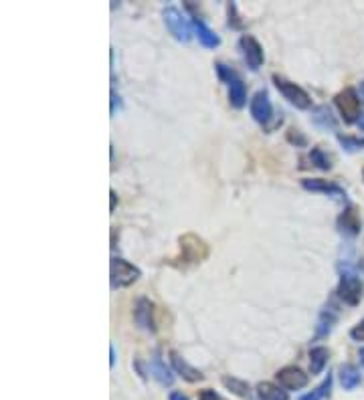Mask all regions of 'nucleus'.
Returning a JSON list of instances; mask_svg holds the SVG:
<instances>
[{
	"instance_id": "obj_1",
	"label": "nucleus",
	"mask_w": 364,
	"mask_h": 400,
	"mask_svg": "<svg viewBox=\"0 0 364 400\" xmlns=\"http://www.w3.org/2000/svg\"><path fill=\"white\" fill-rule=\"evenodd\" d=\"M178 247H180L178 257H174V259L168 261L170 265H174V267L198 265V263L209 259V253H211L207 241L200 238L198 235H194V233H184V235H180V238H178Z\"/></svg>"
},
{
	"instance_id": "obj_2",
	"label": "nucleus",
	"mask_w": 364,
	"mask_h": 400,
	"mask_svg": "<svg viewBox=\"0 0 364 400\" xmlns=\"http://www.w3.org/2000/svg\"><path fill=\"white\" fill-rule=\"evenodd\" d=\"M142 277L140 269L132 263H128L121 257H114L110 265V281L112 289H121V287H130Z\"/></svg>"
},
{
	"instance_id": "obj_3",
	"label": "nucleus",
	"mask_w": 364,
	"mask_h": 400,
	"mask_svg": "<svg viewBox=\"0 0 364 400\" xmlns=\"http://www.w3.org/2000/svg\"><path fill=\"white\" fill-rule=\"evenodd\" d=\"M162 19L164 24L168 28V33L180 43H189L193 39V31H191V24L187 23V19L182 17V12L174 6H166L162 10Z\"/></svg>"
},
{
	"instance_id": "obj_4",
	"label": "nucleus",
	"mask_w": 364,
	"mask_h": 400,
	"mask_svg": "<svg viewBox=\"0 0 364 400\" xmlns=\"http://www.w3.org/2000/svg\"><path fill=\"white\" fill-rule=\"evenodd\" d=\"M334 103H336L340 116H342V119L346 123H354L356 119H361V97H358V94L352 87L342 89L334 97Z\"/></svg>"
},
{
	"instance_id": "obj_5",
	"label": "nucleus",
	"mask_w": 364,
	"mask_h": 400,
	"mask_svg": "<svg viewBox=\"0 0 364 400\" xmlns=\"http://www.w3.org/2000/svg\"><path fill=\"white\" fill-rule=\"evenodd\" d=\"M273 83H275V87L279 89V94L284 95L293 107H297V110H308V107L312 105V97L306 94L300 85L291 83V81L279 77V75H273Z\"/></svg>"
},
{
	"instance_id": "obj_6",
	"label": "nucleus",
	"mask_w": 364,
	"mask_h": 400,
	"mask_svg": "<svg viewBox=\"0 0 364 400\" xmlns=\"http://www.w3.org/2000/svg\"><path fill=\"white\" fill-rule=\"evenodd\" d=\"M338 297L348 306H358L364 297V283L354 273H344L338 285Z\"/></svg>"
},
{
	"instance_id": "obj_7",
	"label": "nucleus",
	"mask_w": 364,
	"mask_h": 400,
	"mask_svg": "<svg viewBox=\"0 0 364 400\" xmlns=\"http://www.w3.org/2000/svg\"><path fill=\"white\" fill-rule=\"evenodd\" d=\"M275 380L279 382V386L284 388V390H302V388H306L308 386V374L302 370V368H297V366H286V368H281V370H277V374H275Z\"/></svg>"
},
{
	"instance_id": "obj_8",
	"label": "nucleus",
	"mask_w": 364,
	"mask_h": 400,
	"mask_svg": "<svg viewBox=\"0 0 364 400\" xmlns=\"http://www.w3.org/2000/svg\"><path fill=\"white\" fill-rule=\"evenodd\" d=\"M239 47L243 51V57L247 61V67L251 71H259V67L263 65V47L259 45V41L251 35H243L239 39Z\"/></svg>"
},
{
	"instance_id": "obj_9",
	"label": "nucleus",
	"mask_w": 364,
	"mask_h": 400,
	"mask_svg": "<svg viewBox=\"0 0 364 400\" xmlns=\"http://www.w3.org/2000/svg\"><path fill=\"white\" fill-rule=\"evenodd\" d=\"M249 110H251V116H253V119H255L257 123L267 125V123L271 121V118H273V107H271V101H269V95H267L266 89H263V92H257V94L253 95Z\"/></svg>"
},
{
	"instance_id": "obj_10",
	"label": "nucleus",
	"mask_w": 364,
	"mask_h": 400,
	"mask_svg": "<svg viewBox=\"0 0 364 400\" xmlns=\"http://www.w3.org/2000/svg\"><path fill=\"white\" fill-rule=\"evenodd\" d=\"M170 364H172V370L187 382H202L205 380V374L200 370H196L194 366H191L178 352H170Z\"/></svg>"
},
{
	"instance_id": "obj_11",
	"label": "nucleus",
	"mask_w": 364,
	"mask_h": 400,
	"mask_svg": "<svg viewBox=\"0 0 364 400\" xmlns=\"http://www.w3.org/2000/svg\"><path fill=\"white\" fill-rule=\"evenodd\" d=\"M134 322L148 331H156V322H154V304L148 297H140L136 309H134Z\"/></svg>"
},
{
	"instance_id": "obj_12",
	"label": "nucleus",
	"mask_w": 364,
	"mask_h": 400,
	"mask_svg": "<svg viewBox=\"0 0 364 400\" xmlns=\"http://www.w3.org/2000/svg\"><path fill=\"white\" fill-rule=\"evenodd\" d=\"M302 186L306 190H312V192L330 194V196H334L340 202H346V192L340 189L338 184H334V182H328V180H322V178H304Z\"/></svg>"
},
{
	"instance_id": "obj_13",
	"label": "nucleus",
	"mask_w": 364,
	"mask_h": 400,
	"mask_svg": "<svg viewBox=\"0 0 364 400\" xmlns=\"http://www.w3.org/2000/svg\"><path fill=\"white\" fill-rule=\"evenodd\" d=\"M194 24V31H196V37H198V41H200V45L207 49H217L220 45V39H218V35L215 31H211L207 24L202 23L198 17H194L193 19Z\"/></svg>"
},
{
	"instance_id": "obj_14",
	"label": "nucleus",
	"mask_w": 364,
	"mask_h": 400,
	"mask_svg": "<svg viewBox=\"0 0 364 400\" xmlns=\"http://www.w3.org/2000/svg\"><path fill=\"white\" fill-rule=\"evenodd\" d=\"M227 85H229V103L235 110L245 107V103H247V89H245V83L239 79V75H235Z\"/></svg>"
},
{
	"instance_id": "obj_15",
	"label": "nucleus",
	"mask_w": 364,
	"mask_h": 400,
	"mask_svg": "<svg viewBox=\"0 0 364 400\" xmlns=\"http://www.w3.org/2000/svg\"><path fill=\"white\" fill-rule=\"evenodd\" d=\"M150 372H152V376L158 380V384H162V386H172L174 376H172V372L168 370V366L162 362L160 354H156V356L152 358V362H150Z\"/></svg>"
},
{
	"instance_id": "obj_16",
	"label": "nucleus",
	"mask_w": 364,
	"mask_h": 400,
	"mask_svg": "<svg viewBox=\"0 0 364 400\" xmlns=\"http://www.w3.org/2000/svg\"><path fill=\"white\" fill-rule=\"evenodd\" d=\"M338 227L342 231L350 233V235H358L361 233V218H358V212L354 207H348L346 211L340 214Z\"/></svg>"
},
{
	"instance_id": "obj_17",
	"label": "nucleus",
	"mask_w": 364,
	"mask_h": 400,
	"mask_svg": "<svg viewBox=\"0 0 364 400\" xmlns=\"http://www.w3.org/2000/svg\"><path fill=\"white\" fill-rule=\"evenodd\" d=\"M255 390H257L259 400H290L288 390H284L281 386H275L271 382H259Z\"/></svg>"
},
{
	"instance_id": "obj_18",
	"label": "nucleus",
	"mask_w": 364,
	"mask_h": 400,
	"mask_svg": "<svg viewBox=\"0 0 364 400\" xmlns=\"http://www.w3.org/2000/svg\"><path fill=\"white\" fill-rule=\"evenodd\" d=\"M328 358H330V352L324 346H315V348L310 350V372H312V376L320 374L326 368Z\"/></svg>"
},
{
	"instance_id": "obj_19",
	"label": "nucleus",
	"mask_w": 364,
	"mask_h": 400,
	"mask_svg": "<svg viewBox=\"0 0 364 400\" xmlns=\"http://www.w3.org/2000/svg\"><path fill=\"white\" fill-rule=\"evenodd\" d=\"M312 121L322 130H336V119L326 105H318L312 114Z\"/></svg>"
},
{
	"instance_id": "obj_20",
	"label": "nucleus",
	"mask_w": 364,
	"mask_h": 400,
	"mask_svg": "<svg viewBox=\"0 0 364 400\" xmlns=\"http://www.w3.org/2000/svg\"><path fill=\"white\" fill-rule=\"evenodd\" d=\"M334 324H336V311H334V307H326V309L322 311L320 320H318L315 336H318V338L328 336V333L332 331V328H334Z\"/></svg>"
},
{
	"instance_id": "obj_21",
	"label": "nucleus",
	"mask_w": 364,
	"mask_h": 400,
	"mask_svg": "<svg viewBox=\"0 0 364 400\" xmlns=\"http://www.w3.org/2000/svg\"><path fill=\"white\" fill-rule=\"evenodd\" d=\"M340 382H342L344 390H354L361 384V372L354 366L346 364V366L340 368Z\"/></svg>"
},
{
	"instance_id": "obj_22",
	"label": "nucleus",
	"mask_w": 364,
	"mask_h": 400,
	"mask_svg": "<svg viewBox=\"0 0 364 400\" xmlns=\"http://www.w3.org/2000/svg\"><path fill=\"white\" fill-rule=\"evenodd\" d=\"M223 384H225V388H229V390H231L235 397L249 399V394H251V388H249V384H247L245 380H239V378L223 376Z\"/></svg>"
},
{
	"instance_id": "obj_23",
	"label": "nucleus",
	"mask_w": 364,
	"mask_h": 400,
	"mask_svg": "<svg viewBox=\"0 0 364 400\" xmlns=\"http://www.w3.org/2000/svg\"><path fill=\"white\" fill-rule=\"evenodd\" d=\"M332 382H334V378L332 374H328L326 380L320 384V386H315L312 392H308V394H304V397H300V400H324L330 397V392H332Z\"/></svg>"
},
{
	"instance_id": "obj_24",
	"label": "nucleus",
	"mask_w": 364,
	"mask_h": 400,
	"mask_svg": "<svg viewBox=\"0 0 364 400\" xmlns=\"http://www.w3.org/2000/svg\"><path fill=\"white\" fill-rule=\"evenodd\" d=\"M310 160H312V164L315 168H320V170H330L332 164H330V158L322 152V148H312V152H310Z\"/></svg>"
},
{
	"instance_id": "obj_25",
	"label": "nucleus",
	"mask_w": 364,
	"mask_h": 400,
	"mask_svg": "<svg viewBox=\"0 0 364 400\" xmlns=\"http://www.w3.org/2000/svg\"><path fill=\"white\" fill-rule=\"evenodd\" d=\"M338 141L346 152L364 150V140H361V138H352V136H342V134H338Z\"/></svg>"
},
{
	"instance_id": "obj_26",
	"label": "nucleus",
	"mask_w": 364,
	"mask_h": 400,
	"mask_svg": "<svg viewBox=\"0 0 364 400\" xmlns=\"http://www.w3.org/2000/svg\"><path fill=\"white\" fill-rule=\"evenodd\" d=\"M288 141L290 144H293L295 148H306L308 146V138L300 132V130H288Z\"/></svg>"
},
{
	"instance_id": "obj_27",
	"label": "nucleus",
	"mask_w": 364,
	"mask_h": 400,
	"mask_svg": "<svg viewBox=\"0 0 364 400\" xmlns=\"http://www.w3.org/2000/svg\"><path fill=\"white\" fill-rule=\"evenodd\" d=\"M350 338L356 340V342H364V320L350 330Z\"/></svg>"
},
{
	"instance_id": "obj_28",
	"label": "nucleus",
	"mask_w": 364,
	"mask_h": 400,
	"mask_svg": "<svg viewBox=\"0 0 364 400\" xmlns=\"http://www.w3.org/2000/svg\"><path fill=\"white\" fill-rule=\"evenodd\" d=\"M198 400H225L220 394H217L215 390H211V388H207V390H202L200 394H198Z\"/></svg>"
},
{
	"instance_id": "obj_29",
	"label": "nucleus",
	"mask_w": 364,
	"mask_h": 400,
	"mask_svg": "<svg viewBox=\"0 0 364 400\" xmlns=\"http://www.w3.org/2000/svg\"><path fill=\"white\" fill-rule=\"evenodd\" d=\"M229 24H231V26H235V28H239V26H241V21L235 17V4H229Z\"/></svg>"
},
{
	"instance_id": "obj_30",
	"label": "nucleus",
	"mask_w": 364,
	"mask_h": 400,
	"mask_svg": "<svg viewBox=\"0 0 364 400\" xmlns=\"http://www.w3.org/2000/svg\"><path fill=\"white\" fill-rule=\"evenodd\" d=\"M168 400H189V399H187L180 390H174V392H170Z\"/></svg>"
},
{
	"instance_id": "obj_31",
	"label": "nucleus",
	"mask_w": 364,
	"mask_h": 400,
	"mask_svg": "<svg viewBox=\"0 0 364 400\" xmlns=\"http://www.w3.org/2000/svg\"><path fill=\"white\" fill-rule=\"evenodd\" d=\"M114 364H116V348L110 346V366L114 368Z\"/></svg>"
},
{
	"instance_id": "obj_32",
	"label": "nucleus",
	"mask_w": 364,
	"mask_h": 400,
	"mask_svg": "<svg viewBox=\"0 0 364 400\" xmlns=\"http://www.w3.org/2000/svg\"><path fill=\"white\" fill-rule=\"evenodd\" d=\"M358 97H361V101L364 103V81H361V87H358Z\"/></svg>"
},
{
	"instance_id": "obj_33",
	"label": "nucleus",
	"mask_w": 364,
	"mask_h": 400,
	"mask_svg": "<svg viewBox=\"0 0 364 400\" xmlns=\"http://www.w3.org/2000/svg\"><path fill=\"white\" fill-rule=\"evenodd\" d=\"M110 196H112V211H114V209H116V198H118V196H116V192H114V190L110 192Z\"/></svg>"
},
{
	"instance_id": "obj_34",
	"label": "nucleus",
	"mask_w": 364,
	"mask_h": 400,
	"mask_svg": "<svg viewBox=\"0 0 364 400\" xmlns=\"http://www.w3.org/2000/svg\"><path fill=\"white\" fill-rule=\"evenodd\" d=\"M358 130L364 132V116H361V119H358Z\"/></svg>"
},
{
	"instance_id": "obj_35",
	"label": "nucleus",
	"mask_w": 364,
	"mask_h": 400,
	"mask_svg": "<svg viewBox=\"0 0 364 400\" xmlns=\"http://www.w3.org/2000/svg\"><path fill=\"white\" fill-rule=\"evenodd\" d=\"M361 362H363V366H364V348L361 350Z\"/></svg>"
},
{
	"instance_id": "obj_36",
	"label": "nucleus",
	"mask_w": 364,
	"mask_h": 400,
	"mask_svg": "<svg viewBox=\"0 0 364 400\" xmlns=\"http://www.w3.org/2000/svg\"><path fill=\"white\" fill-rule=\"evenodd\" d=\"M363 176H364V170H363Z\"/></svg>"
}]
</instances>
